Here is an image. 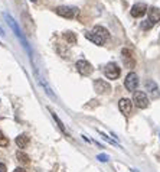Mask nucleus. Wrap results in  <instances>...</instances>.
<instances>
[{"label": "nucleus", "instance_id": "obj_12", "mask_svg": "<svg viewBox=\"0 0 160 172\" xmlns=\"http://www.w3.org/2000/svg\"><path fill=\"white\" fill-rule=\"evenodd\" d=\"M85 38L88 39V41H91L93 43H95V45L98 46H102L104 45V39L100 38L97 34H94V32H85Z\"/></svg>", "mask_w": 160, "mask_h": 172}, {"label": "nucleus", "instance_id": "obj_15", "mask_svg": "<svg viewBox=\"0 0 160 172\" xmlns=\"http://www.w3.org/2000/svg\"><path fill=\"white\" fill-rule=\"evenodd\" d=\"M28 143H29V138H28L26 134H19L16 138V145L20 147V149L28 146Z\"/></svg>", "mask_w": 160, "mask_h": 172}, {"label": "nucleus", "instance_id": "obj_16", "mask_svg": "<svg viewBox=\"0 0 160 172\" xmlns=\"http://www.w3.org/2000/svg\"><path fill=\"white\" fill-rule=\"evenodd\" d=\"M63 38L67 39V42L71 43V45L76 43V35L74 34V32H65V34H63Z\"/></svg>", "mask_w": 160, "mask_h": 172}, {"label": "nucleus", "instance_id": "obj_14", "mask_svg": "<svg viewBox=\"0 0 160 172\" xmlns=\"http://www.w3.org/2000/svg\"><path fill=\"white\" fill-rule=\"evenodd\" d=\"M149 20L153 22V23H157L160 20V10L156 7H152L149 10Z\"/></svg>", "mask_w": 160, "mask_h": 172}, {"label": "nucleus", "instance_id": "obj_26", "mask_svg": "<svg viewBox=\"0 0 160 172\" xmlns=\"http://www.w3.org/2000/svg\"><path fill=\"white\" fill-rule=\"evenodd\" d=\"M32 2H36V0H32Z\"/></svg>", "mask_w": 160, "mask_h": 172}, {"label": "nucleus", "instance_id": "obj_21", "mask_svg": "<svg viewBox=\"0 0 160 172\" xmlns=\"http://www.w3.org/2000/svg\"><path fill=\"white\" fill-rule=\"evenodd\" d=\"M97 159L100 161V162H107L110 158H108V155H106V153H100V155H97Z\"/></svg>", "mask_w": 160, "mask_h": 172}, {"label": "nucleus", "instance_id": "obj_8", "mask_svg": "<svg viewBox=\"0 0 160 172\" xmlns=\"http://www.w3.org/2000/svg\"><path fill=\"white\" fill-rule=\"evenodd\" d=\"M94 90H95L97 94H106V93L111 91V85L104 80H95V83H94Z\"/></svg>", "mask_w": 160, "mask_h": 172}, {"label": "nucleus", "instance_id": "obj_1", "mask_svg": "<svg viewBox=\"0 0 160 172\" xmlns=\"http://www.w3.org/2000/svg\"><path fill=\"white\" fill-rule=\"evenodd\" d=\"M4 19H6V22H7V25L10 26V28H12L13 32L16 34L17 38L20 39L22 42H23V45H25L26 48L29 49V45H28V42H26V39L23 38V34H22V30H20V28H19V25H17L16 22H15V19H13V17L10 16V15H7V13H4Z\"/></svg>", "mask_w": 160, "mask_h": 172}, {"label": "nucleus", "instance_id": "obj_2", "mask_svg": "<svg viewBox=\"0 0 160 172\" xmlns=\"http://www.w3.org/2000/svg\"><path fill=\"white\" fill-rule=\"evenodd\" d=\"M133 103H134L136 107L139 109H146L149 107V97L144 91H134V96H133Z\"/></svg>", "mask_w": 160, "mask_h": 172}, {"label": "nucleus", "instance_id": "obj_22", "mask_svg": "<svg viewBox=\"0 0 160 172\" xmlns=\"http://www.w3.org/2000/svg\"><path fill=\"white\" fill-rule=\"evenodd\" d=\"M153 25H154L153 22H150V20H144L143 23H141V28H143V29H150V28H152Z\"/></svg>", "mask_w": 160, "mask_h": 172}, {"label": "nucleus", "instance_id": "obj_3", "mask_svg": "<svg viewBox=\"0 0 160 172\" xmlns=\"http://www.w3.org/2000/svg\"><path fill=\"white\" fill-rule=\"evenodd\" d=\"M104 74H106V77L108 80H117L120 77V74H121V70L118 68V65L115 62H110L104 68Z\"/></svg>", "mask_w": 160, "mask_h": 172}, {"label": "nucleus", "instance_id": "obj_7", "mask_svg": "<svg viewBox=\"0 0 160 172\" xmlns=\"http://www.w3.org/2000/svg\"><path fill=\"white\" fill-rule=\"evenodd\" d=\"M146 91H149V94H150V97H152L153 100H156V98L160 97L159 85L156 84V81H153V80L146 81Z\"/></svg>", "mask_w": 160, "mask_h": 172}, {"label": "nucleus", "instance_id": "obj_9", "mask_svg": "<svg viewBox=\"0 0 160 172\" xmlns=\"http://www.w3.org/2000/svg\"><path fill=\"white\" fill-rule=\"evenodd\" d=\"M147 13V6L144 3H136L130 10V15L133 17H141Z\"/></svg>", "mask_w": 160, "mask_h": 172}, {"label": "nucleus", "instance_id": "obj_6", "mask_svg": "<svg viewBox=\"0 0 160 172\" xmlns=\"http://www.w3.org/2000/svg\"><path fill=\"white\" fill-rule=\"evenodd\" d=\"M137 85H139V75L133 71L128 72L126 80H124V87H126L128 91H136Z\"/></svg>", "mask_w": 160, "mask_h": 172}, {"label": "nucleus", "instance_id": "obj_11", "mask_svg": "<svg viewBox=\"0 0 160 172\" xmlns=\"http://www.w3.org/2000/svg\"><path fill=\"white\" fill-rule=\"evenodd\" d=\"M121 59H123V62H124V65H126L127 68H133L134 67V59H133V57H131V54H130V51L128 49H124L121 51Z\"/></svg>", "mask_w": 160, "mask_h": 172}, {"label": "nucleus", "instance_id": "obj_19", "mask_svg": "<svg viewBox=\"0 0 160 172\" xmlns=\"http://www.w3.org/2000/svg\"><path fill=\"white\" fill-rule=\"evenodd\" d=\"M98 133L101 134L104 140H107V142L111 143V145H114V146H118V143H117V142H114V140H113L111 138H108V136H107V133H104V132H101V130H98Z\"/></svg>", "mask_w": 160, "mask_h": 172}, {"label": "nucleus", "instance_id": "obj_20", "mask_svg": "<svg viewBox=\"0 0 160 172\" xmlns=\"http://www.w3.org/2000/svg\"><path fill=\"white\" fill-rule=\"evenodd\" d=\"M9 145V140L3 136V133H2V130H0V146H3V147H6Z\"/></svg>", "mask_w": 160, "mask_h": 172}, {"label": "nucleus", "instance_id": "obj_25", "mask_svg": "<svg viewBox=\"0 0 160 172\" xmlns=\"http://www.w3.org/2000/svg\"><path fill=\"white\" fill-rule=\"evenodd\" d=\"M0 35H4V32H3V29L0 28Z\"/></svg>", "mask_w": 160, "mask_h": 172}, {"label": "nucleus", "instance_id": "obj_10", "mask_svg": "<svg viewBox=\"0 0 160 172\" xmlns=\"http://www.w3.org/2000/svg\"><path fill=\"white\" fill-rule=\"evenodd\" d=\"M118 107L124 116H130L131 110H133V101H130L128 98H121L118 101Z\"/></svg>", "mask_w": 160, "mask_h": 172}, {"label": "nucleus", "instance_id": "obj_23", "mask_svg": "<svg viewBox=\"0 0 160 172\" xmlns=\"http://www.w3.org/2000/svg\"><path fill=\"white\" fill-rule=\"evenodd\" d=\"M0 172H6V165H3L0 162Z\"/></svg>", "mask_w": 160, "mask_h": 172}, {"label": "nucleus", "instance_id": "obj_13", "mask_svg": "<svg viewBox=\"0 0 160 172\" xmlns=\"http://www.w3.org/2000/svg\"><path fill=\"white\" fill-rule=\"evenodd\" d=\"M94 34H97L100 38H102L104 41L110 38V32L106 29V28H102V26H94Z\"/></svg>", "mask_w": 160, "mask_h": 172}, {"label": "nucleus", "instance_id": "obj_5", "mask_svg": "<svg viewBox=\"0 0 160 172\" xmlns=\"http://www.w3.org/2000/svg\"><path fill=\"white\" fill-rule=\"evenodd\" d=\"M75 67H76V70H78V72H80L81 75H85V77L91 75V74H93V71H94L93 65H91L87 59H80V61H76Z\"/></svg>", "mask_w": 160, "mask_h": 172}, {"label": "nucleus", "instance_id": "obj_24", "mask_svg": "<svg viewBox=\"0 0 160 172\" xmlns=\"http://www.w3.org/2000/svg\"><path fill=\"white\" fill-rule=\"evenodd\" d=\"M13 172H26V169H23V168H16Z\"/></svg>", "mask_w": 160, "mask_h": 172}, {"label": "nucleus", "instance_id": "obj_18", "mask_svg": "<svg viewBox=\"0 0 160 172\" xmlns=\"http://www.w3.org/2000/svg\"><path fill=\"white\" fill-rule=\"evenodd\" d=\"M52 117H54V120H55V122L58 123V126H59V129L62 130V132H63V133H65V134H68L67 129H65V126H63V123H62V122H61V120H59V117H58V116H56V114H55V113H54V111H52Z\"/></svg>", "mask_w": 160, "mask_h": 172}, {"label": "nucleus", "instance_id": "obj_17", "mask_svg": "<svg viewBox=\"0 0 160 172\" xmlns=\"http://www.w3.org/2000/svg\"><path fill=\"white\" fill-rule=\"evenodd\" d=\"M16 158L19 162H22V164H29V156L26 155V153H23V152H17Z\"/></svg>", "mask_w": 160, "mask_h": 172}, {"label": "nucleus", "instance_id": "obj_4", "mask_svg": "<svg viewBox=\"0 0 160 172\" xmlns=\"http://www.w3.org/2000/svg\"><path fill=\"white\" fill-rule=\"evenodd\" d=\"M78 12H80L78 9L71 7V6H59V7H56V13L59 16L65 17V19H74V17H76Z\"/></svg>", "mask_w": 160, "mask_h": 172}]
</instances>
